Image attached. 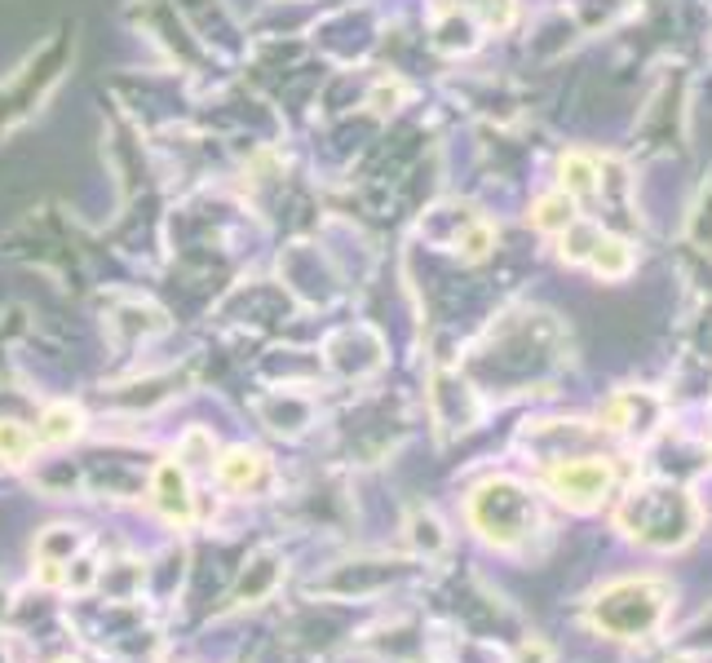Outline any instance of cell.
I'll list each match as a JSON object with an SVG mask.
<instances>
[{
    "mask_svg": "<svg viewBox=\"0 0 712 663\" xmlns=\"http://www.w3.org/2000/svg\"><path fill=\"white\" fill-rule=\"evenodd\" d=\"M620 526L637 545L651 549H677L695 536L699 526V509L682 487H641L628 496V504L620 509Z\"/></svg>",
    "mask_w": 712,
    "mask_h": 663,
    "instance_id": "6da1fadb",
    "label": "cell"
},
{
    "mask_svg": "<svg viewBox=\"0 0 712 663\" xmlns=\"http://www.w3.org/2000/svg\"><path fill=\"white\" fill-rule=\"evenodd\" d=\"M664 602H669L664 584H655V579H624V584L607 588L594 602V620H598L602 633L628 641V637H641V633H651L660 624Z\"/></svg>",
    "mask_w": 712,
    "mask_h": 663,
    "instance_id": "7a4b0ae2",
    "label": "cell"
},
{
    "mask_svg": "<svg viewBox=\"0 0 712 663\" xmlns=\"http://www.w3.org/2000/svg\"><path fill=\"white\" fill-rule=\"evenodd\" d=\"M470 517H474V526L483 530V540L509 549V545H517V540H523L527 530L536 526V504H532V496L517 487V483L496 478V483H483V487L474 491Z\"/></svg>",
    "mask_w": 712,
    "mask_h": 663,
    "instance_id": "3957f363",
    "label": "cell"
},
{
    "mask_svg": "<svg viewBox=\"0 0 712 663\" xmlns=\"http://www.w3.org/2000/svg\"><path fill=\"white\" fill-rule=\"evenodd\" d=\"M62 62H67V40H53L49 49V62L45 58H32L14 80L0 85V133L14 128L18 120H27L36 111V102H45V93L58 85L62 76Z\"/></svg>",
    "mask_w": 712,
    "mask_h": 663,
    "instance_id": "277c9868",
    "label": "cell"
},
{
    "mask_svg": "<svg viewBox=\"0 0 712 663\" xmlns=\"http://www.w3.org/2000/svg\"><path fill=\"white\" fill-rule=\"evenodd\" d=\"M549 487L571 509H594V504H602V496L611 487V464L607 460H562L549 474Z\"/></svg>",
    "mask_w": 712,
    "mask_h": 663,
    "instance_id": "5b68a950",
    "label": "cell"
},
{
    "mask_svg": "<svg viewBox=\"0 0 712 663\" xmlns=\"http://www.w3.org/2000/svg\"><path fill=\"white\" fill-rule=\"evenodd\" d=\"M655 416H660V398L655 393H646V389H624L615 393L602 421L607 429H620V434H651L655 429Z\"/></svg>",
    "mask_w": 712,
    "mask_h": 663,
    "instance_id": "8992f818",
    "label": "cell"
},
{
    "mask_svg": "<svg viewBox=\"0 0 712 663\" xmlns=\"http://www.w3.org/2000/svg\"><path fill=\"white\" fill-rule=\"evenodd\" d=\"M155 504L168 522H190V487H186V474H182V464L164 460L160 470H155Z\"/></svg>",
    "mask_w": 712,
    "mask_h": 663,
    "instance_id": "52a82bcc",
    "label": "cell"
},
{
    "mask_svg": "<svg viewBox=\"0 0 712 663\" xmlns=\"http://www.w3.org/2000/svg\"><path fill=\"white\" fill-rule=\"evenodd\" d=\"M558 173H562V190L571 199H594L602 190V177H598V160L594 155L571 151V155H562V168Z\"/></svg>",
    "mask_w": 712,
    "mask_h": 663,
    "instance_id": "ba28073f",
    "label": "cell"
},
{
    "mask_svg": "<svg viewBox=\"0 0 712 663\" xmlns=\"http://www.w3.org/2000/svg\"><path fill=\"white\" fill-rule=\"evenodd\" d=\"M585 265H589L594 275H602V279H624L633 271V248L624 239H615V235L602 230V239H598V248L589 252Z\"/></svg>",
    "mask_w": 712,
    "mask_h": 663,
    "instance_id": "9c48e42d",
    "label": "cell"
},
{
    "mask_svg": "<svg viewBox=\"0 0 712 663\" xmlns=\"http://www.w3.org/2000/svg\"><path fill=\"white\" fill-rule=\"evenodd\" d=\"M257 474H262V455L248 451V447H235V451H226V455L217 460V478H222V487H230V491H248V487L257 483Z\"/></svg>",
    "mask_w": 712,
    "mask_h": 663,
    "instance_id": "30bf717a",
    "label": "cell"
},
{
    "mask_svg": "<svg viewBox=\"0 0 712 663\" xmlns=\"http://www.w3.org/2000/svg\"><path fill=\"white\" fill-rule=\"evenodd\" d=\"M532 222L545 230V235H562L571 222H575V199L566 190H553L545 199H536V209H532Z\"/></svg>",
    "mask_w": 712,
    "mask_h": 663,
    "instance_id": "8fae6325",
    "label": "cell"
},
{
    "mask_svg": "<svg viewBox=\"0 0 712 663\" xmlns=\"http://www.w3.org/2000/svg\"><path fill=\"white\" fill-rule=\"evenodd\" d=\"M80 408H72V403H53L49 412H45V421H40V442H49V447H62V442H72L76 434H80Z\"/></svg>",
    "mask_w": 712,
    "mask_h": 663,
    "instance_id": "7c38bea8",
    "label": "cell"
},
{
    "mask_svg": "<svg viewBox=\"0 0 712 663\" xmlns=\"http://www.w3.org/2000/svg\"><path fill=\"white\" fill-rule=\"evenodd\" d=\"M275 579H279L275 558H271V553H266V558H257V562L243 571L239 588H235V602H257V597H266V592L275 588Z\"/></svg>",
    "mask_w": 712,
    "mask_h": 663,
    "instance_id": "4fadbf2b",
    "label": "cell"
},
{
    "mask_svg": "<svg viewBox=\"0 0 712 663\" xmlns=\"http://www.w3.org/2000/svg\"><path fill=\"white\" fill-rule=\"evenodd\" d=\"M36 451L32 429H23L18 421H0V460L5 464H27Z\"/></svg>",
    "mask_w": 712,
    "mask_h": 663,
    "instance_id": "5bb4252c",
    "label": "cell"
},
{
    "mask_svg": "<svg viewBox=\"0 0 712 663\" xmlns=\"http://www.w3.org/2000/svg\"><path fill=\"white\" fill-rule=\"evenodd\" d=\"M451 5H461L465 14H478V23L491 32H504L513 23V0H451Z\"/></svg>",
    "mask_w": 712,
    "mask_h": 663,
    "instance_id": "9a60e30c",
    "label": "cell"
},
{
    "mask_svg": "<svg viewBox=\"0 0 712 663\" xmlns=\"http://www.w3.org/2000/svg\"><path fill=\"white\" fill-rule=\"evenodd\" d=\"M76 545H80V540L72 536V530H62V526H58V530H49V536L40 540V558H49V562H67V558L76 553Z\"/></svg>",
    "mask_w": 712,
    "mask_h": 663,
    "instance_id": "2e32d148",
    "label": "cell"
},
{
    "mask_svg": "<svg viewBox=\"0 0 712 663\" xmlns=\"http://www.w3.org/2000/svg\"><path fill=\"white\" fill-rule=\"evenodd\" d=\"M412 545L425 549V553H438V549H442V526H438L429 513L412 522Z\"/></svg>",
    "mask_w": 712,
    "mask_h": 663,
    "instance_id": "e0dca14e",
    "label": "cell"
},
{
    "mask_svg": "<svg viewBox=\"0 0 712 663\" xmlns=\"http://www.w3.org/2000/svg\"><path fill=\"white\" fill-rule=\"evenodd\" d=\"M5 606H10V592H5V588H0V615H5Z\"/></svg>",
    "mask_w": 712,
    "mask_h": 663,
    "instance_id": "ac0fdd59",
    "label": "cell"
},
{
    "mask_svg": "<svg viewBox=\"0 0 712 663\" xmlns=\"http://www.w3.org/2000/svg\"><path fill=\"white\" fill-rule=\"evenodd\" d=\"M58 663H72V659H58Z\"/></svg>",
    "mask_w": 712,
    "mask_h": 663,
    "instance_id": "d6986e66",
    "label": "cell"
},
{
    "mask_svg": "<svg viewBox=\"0 0 712 663\" xmlns=\"http://www.w3.org/2000/svg\"><path fill=\"white\" fill-rule=\"evenodd\" d=\"M0 663H5V654H0Z\"/></svg>",
    "mask_w": 712,
    "mask_h": 663,
    "instance_id": "ffe728a7",
    "label": "cell"
}]
</instances>
